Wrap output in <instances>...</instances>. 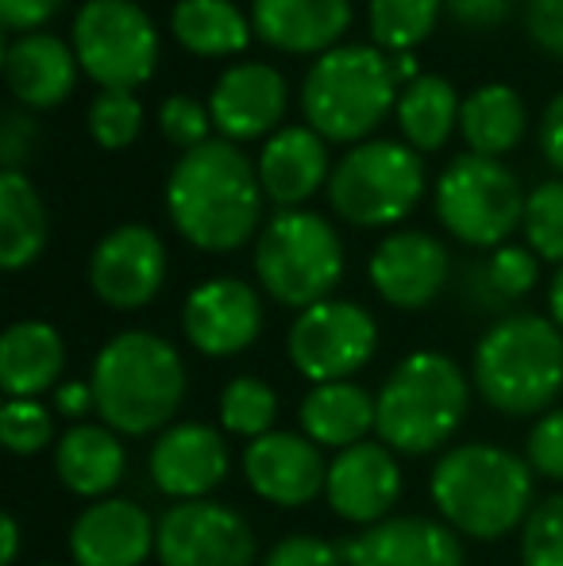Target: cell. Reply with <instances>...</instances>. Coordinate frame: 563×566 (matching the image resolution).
Instances as JSON below:
<instances>
[{
    "instance_id": "6da1fadb",
    "label": "cell",
    "mask_w": 563,
    "mask_h": 566,
    "mask_svg": "<svg viewBox=\"0 0 563 566\" xmlns=\"http://www.w3.org/2000/svg\"><path fill=\"white\" fill-rule=\"evenodd\" d=\"M259 170L236 143L209 139L186 150L166 178V212L186 243L209 254L240 251L263 220Z\"/></svg>"
},
{
    "instance_id": "7a4b0ae2",
    "label": "cell",
    "mask_w": 563,
    "mask_h": 566,
    "mask_svg": "<svg viewBox=\"0 0 563 566\" xmlns=\"http://www.w3.org/2000/svg\"><path fill=\"white\" fill-rule=\"evenodd\" d=\"M428 493L451 532L490 544L533 513V467L494 443H463L436 462Z\"/></svg>"
},
{
    "instance_id": "3957f363",
    "label": "cell",
    "mask_w": 563,
    "mask_h": 566,
    "mask_svg": "<svg viewBox=\"0 0 563 566\" xmlns=\"http://www.w3.org/2000/svg\"><path fill=\"white\" fill-rule=\"evenodd\" d=\"M97 412L116 436L158 432L186 401V363L155 332H121L93 358Z\"/></svg>"
},
{
    "instance_id": "277c9868",
    "label": "cell",
    "mask_w": 563,
    "mask_h": 566,
    "mask_svg": "<svg viewBox=\"0 0 563 566\" xmlns=\"http://www.w3.org/2000/svg\"><path fill=\"white\" fill-rule=\"evenodd\" d=\"M398 77L390 54L367 43H344L321 54L301 82V113L324 143H367V135L398 108Z\"/></svg>"
},
{
    "instance_id": "5b68a950",
    "label": "cell",
    "mask_w": 563,
    "mask_h": 566,
    "mask_svg": "<svg viewBox=\"0 0 563 566\" xmlns=\"http://www.w3.org/2000/svg\"><path fill=\"white\" fill-rule=\"evenodd\" d=\"M475 386L505 417L549 409L563 389V332L552 316H502L475 347Z\"/></svg>"
},
{
    "instance_id": "8992f818",
    "label": "cell",
    "mask_w": 563,
    "mask_h": 566,
    "mask_svg": "<svg viewBox=\"0 0 563 566\" xmlns=\"http://www.w3.org/2000/svg\"><path fill=\"white\" fill-rule=\"evenodd\" d=\"M375 432L390 451L428 454L451 440L467 420L471 389L467 378L440 350H414L390 370L375 397Z\"/></svg>"
},
{
    "instance_id": "52a82bcc",
    "label": "cell",
    "mask_w": 563,
    "mask_h": 566,
    "mask_svg": "<svg viewBox=\"0 0 563 566\" xmlns=\"http://www.w3.org/2000/svg\"><path fill=\"white\" fill-rule=\"evenodd\" d=\"M256 274L285 308H313L332 297L344 277L340 231L309 209L279 212L256 239Z\"/></svg>"
},
{
    "instance_id": "ba28073f",
    "label": "cell",
    "mask_w": 563,
    "mask_h": 566,
    "mask_svg": "<svg viewBox=\"0 0 563 566\" xmlns=\"http://www.w3.org/2000/svg\"><path fill=\"white\" fill-rule=\"evenodd\" d=\"M425 178L421 150L398 139H367L347 147L324 189L340 220L355 228H390L417 209Z\"/></svg>"
},
{
    "instance_id": "9c48e42d",
    "label": "cell",
    "mask_w": 563,
    "mask_h": 566,
    "mask_svg": "<svg viewBox=\"0 0 563 566\" xmlns=\"http://www.w3.org/2000/svg\"><path fill=\"white\" fill-rule=\"evenodd\" d=\"M521 181L502 158L459 155L436 178V217L467 247H505V239L525 224Z\"/></svg>"
},
{
    "instance_id": "30bf717a",
    "label": "cell",
    "mask_w": 563,
    "mask_h": 566,
    "mask_svg": "<svg viewBox=\"0 0 563 566\" xmlns=\"http://www.w3.org/2000/svg\"><path fill=\"white\" fill-rule=\"evenodd\" d=\"M70 46L82 74H90L101 90L136 93L158 66L155 20L136 0H85L74 15Z\"/></svg>"
},
{
    "instance_id": "8fae6325",
    "label": "cell",
    "mask_w": 563,
    "mask_h": 566,
    "mask_svg": "<svg viewBox=\"0 0 563 566\" xmlns=\"http://www.w3.org/2000/svg\"><path fill=\"white\" fill-rule=\"evenodd\" d=\"M290 363L301 378L313 386L324 381H347L355 370L371 363L378 347V324L355 301H321V305L298 313L290 328Z\"/></svg>"
},
{
    "instance_id": "7c38bea8",
    "label": "cell",
    "mask_w": 563,
    "mask_h": 566,
    "mask_svg": "<svg viewBox=\"0 0 563 566\" xmlns=\"http://www.w3.org/2000/svg\"><path fill=\"white\" fill-rule=\"evenodd\" d=\"M155 552L163 566H251L256 532L220 501H178L158 521Z\"/></svg>"
},
{
    "instance_id": "4fadbf2b",
    "label": "cell",
    "mask_w": 563,
    "mask_h": 566,
    "mask_svg": "<svg viewBox=\"0 0 563 566\" xmlns=\"http://www.w3.org/2000/svg\"><path fill=\"white\" fill-rule=\"evenodd\" d=\"M166 282V247L147 224L113 228L90 254V285L108 308H143Z\"/></svg>"
},
{
    "instance_id": "5bb4252c",
    "label": "cell",
    "mask_w": 563,
    "mask_h": 566,
    "mask_svg": "<svg viewBox=\"0 0 563 566\" xmlns=\"http://www.w3.org/2000/svg\"><path fill=\"white\" fill-rule=\"evenodd\" d=\"M181 332L201 355L232 358L263 332V301L240 277H209L181 305Z\"/></svg>"
},
{
    "instance_id": "9a60e30c",
    "label": "cell",
    "mask_w": 563,
    "mask_h": 566,
    "mask_svg": "<svg viewBox=\"0 0 563 566\" xmlns=\"http://www.w3.org/2000/svg\"><path fill=\"white\" fill-rule=\"evenodd\" d=\"M285 105H290V90L271 62H236L217 77L209 93L212 127L220 132V139L236 143V147L282 132L279 124Z\"/></svg>"
},
{
    "instance_id": "2e32d148",
    "label": "cell",
    "mask_w": 563,
    "mask_h": 566,
    "mask_svg": "<svg viewBox=\"0 0 563 566\" xmlns=\"http://www.w3.org/2000/svg\"><path fill=\"white\" fill-rule=\"evenodd\" d=\"M448 247L428 231H394L375 247L367 277L375 293L394 308H425L448 285Z\"/></svg>"
},
{
    "instance_id": "e0dca14e",
    "label": "cell",
    "mask_w": 563,
    "mask_h": 566,
    "mask_svg": "<svg viewBox=\"0 0 563 566\" xmlns=\"http://www.w3.org/2000/svg\"><path fill=\"white\" fill-rule=\"evenodd\" d=\"M329 509L347 524H383L402 497V470L386 443H355L329 462Z\"/></svg>"
},
{
    "instance_id": "ac0fdd59",
    "label": "cell",
    "mask_w": 563,
    "mask_h": 566,
    "mask_svg": "<svg viewBox=\"0 0 563 566\" xmlns=\"http://www.w3.org/2000/svg\"><path fill=\"white\" fill-rule=\"evenodd\" d=\"M147 467L158 493L178 501H205L228 478V443L217 428L186 420L158 436Z\"/></svg>"
},
{
    "instance_id": "d6986e66",
    "label": "cell",
    "mask_w": 563,
    "mask_h": 566,
    "mask_svg": "<svg viewBox=\"0 0 563 566\" xmlns=\"http://www.w3.org/2000/svg\"><path fill=\"white\" fill-rule=\"evenodd\" d=\"M243 478L263 501L279 509H301L324 490L329 467L309 436L271 432L263 440H251L243 451Z\"/></svg>"
},
{
    "instance_id": "ffe728a7",
    "label": "cell",
    "mask_w": 563,
    "mask_h": 566,
    "mask_svg": "<svg viewBox=\"0 0 563 566\" xmlns=\"http://www.w3.org/2000/svg\"><path fill=\"white\" fill-rule=\"evenodd\" d=\"M158 528L136 501L105 497L82 509L70 528V555L77 566H143Z\"/></svg>"
},
{
    "instance_id": "44dd1931",
    "label": "cell",
    "mask_w": 563,
    "mask_h": 566,
    "mask_svg": "<svg viewBox=\"0 0 563 566\" xmlns=\"http://www.w3.org/2000/svg\"><path fill=\"white\" fill-rule=\"evenodd\" d=\"M347 566H463V544L444 521L394 516L344 544Z\"/></svg>"
},
{
    "instance_id": "7402d4cb",
    "label": "cell",
    "mask_w": 563,
    "mask_h": 566,
    "mask_svg": "<svg viewBox=\"0 0 563 566\" xmlns=\"http://www.w3.org/2000/svg\"><path fill=\"white\" fill-rule=\"evenodd\" d=\"M251 28L282 54H329L352 28V0H251Z\"/></svg>"
},
{
    "instance_id": "603a6c76",
    "label": "cell",
    "mask_w": 563,
    "mask_h": 566,
    "mask_svg": "<svg viewBox=\"0 0 563 566\" xmlns=\"http://www.w3.org/2000/svg\"><path fill=\"white\" fill-rule=\"evenodd\" d=\"M259 186H263L267 201L279 205L282 212L301 209L321 186H329L332 163H329V143L313 132L309 124L282 127L259 150Z\"/></svg>"
},
{
    "instance_id": "cb8c5ba5",
    "label": "cell",
    "mask_w": 563,
    "mask_h": 566,
    "mask_svg": "<svg viewBox=\"0 0 563 566\" xmlns=\"http://www.w3.org/2000/svg\"><path fill=\"white\" fill-rule=\"evenodd\" d=\"M77 54L51 31L12 35L4 46V82L8 93L23 108H54L74 93L77 85Z\"/></svg>"
},
{
    "instance_id": "d4e9b609",
    "label": "cell",
    "mask_w": 563,
    "mask_h": 566,
    "mask_svg": "<svg viewBox=\"0 0 563 566\" xmlns=\"http://www.w3.org/2000/svg\"><path fill=\"white\" fill-rule=\"evenodd\" d=\"M128 470L121 436L108 424H74L54 443V474L77 497H101Z\"/></svg>"
},
{
    "instance_id": "484cf974",
    "label": "cell",
    "mask_w": 563,
    "mask_h": 566,
    "mask_svg": "<svg viewBox=\"0 0 563 566\" xmlns=\"http://www.w3.org/2000/svg\"><path fill=\"white\" fill-rule=\"evenodd\" d=\"M66 370V343L46 321H20L0 336V389L39 397Z\"/></svg>"
},
{
    "instance_id": "4316f807",
    "label": "cell",
    "mask_w": 563,
    "mask_h": 566,
    "mask_svg": "<svg viewBox=\"0 0 563 566\" xmlns=\"http://www.w3.org/2000/svg\"><path fill=\"white\" fill-rule=\"evenodd\" d=\"M301 432L316 443V448H355L363 443V436L375 428L378 420V405L375 397L367 394L355 381H324V386H313L305 394L298 409Z\"/></svg>"
},
{
    "instance_id": "83f0119b",
    "label": "cell",
    "mask_w": 563,
    "mask_h": 566,
    "mask_svg": "<svg viewBox=\"0 0 563 566\" xmlns=\"http://www.w3.org/2000/svg\"><path fill=\"white\" fill-rule=\"evenodd\" d=\"M529 113L525 101L513 85L487 82L475 93L463 97V113H459V132H463L471 155L482 158H502L525 139Z\"/></svg>"
},
{
    "instance_id": "f1b7e54d",
    "label": "cell",
    "mask_w": 563,
    "mask_h": 566,
    "mask_svg": "<svg viewBox=\"0 0 563 566\" xmlns=\"http://www.w3.org/2000/svg\"><path fill=\"white\" fill-rule=\"evenodd\" d=\"M170 31L197 59H228L251 43L256 28L232 0H178L170 12Z\"/></svg>"
},
{
    "instance_id": "f546056e",
    "label": "cell",
    "mask_w": 563,
    "mask_h": 566,
    "mask_svg": "<svg viewBox=\"0 0 563 566\" xmlns=\"http://www.w3.org/2000/svg\"><path fill=\"white\" fill-rule=\"evenodd\" d=\"M459 113H463V101H459L456 85L440 74H421L417 82H409L394 108L402 139L421 155L440 150L451 139V132L459 127Z\"/></svg>"
},
{
    "instance_id": "4dcf8cb0",
    "label": "cell",
    "mask_w": 563,
    "mask_h": 566,
    "mask_svg": "<svg viewBox=\"0 0 563 566\" xmlns=\"http://www.w3.org/2000/svg\"><path fill=\"white\" fill-rule=\"evenodd\" d=\"M46 247V209L23 170L0 174V266L23 270Z\"/></svg>"
},
{
    "instance_id": "1f68e13d",
    "label": "cell",
    "mask_w": 563,
    "mask_h": 566,
    "mask_svg": "<svg viewBox=\"0 0 563 566\" xmlns=\"http://www.w3.org/2000/svg\"><path fill=\"white\" fill-rule=\"evenodd\" d=\"M444 0H371V39L386 54H409L436 31Z\"/></svg>"
},
{
    "instance_id": "d6a6232c",
    "label": "cell",
    "mask_w": 563,
    "mask_h": 566,
    "mask_svg": "<svg viewBox=\"0 0 563 566\" xmlns=\"http://www.w3.org/2000/svg\"><path fill=\"white\" fill-rule=\"evenodd\" d=\"M274 417H279V394L263 378L240 374L220 394V424H225V432L240 436V440H263V436H271Z\"/></svg>"
},
{
    "instance_id": "836d02e7",
    "label": "cell",
    "mask_w": 563,
    "mask_h": 566,
    "mask_svg": "<svg viewBox=\"0 0 563 566\" xmlns=\"http://www.w3.org/2000/svg\"><path fill=\"white\" fill-rule=\"evenodd\" d=\"M475 277H479L475 290L482 293L487 305H505V301L525 297L533 290L536 277H541V259L533 254V247L505 243L482 266H475Z\"/></svg>"
},
{
    "instance_id": "e575fe53",
    "label": "cell",
    "mask_w": 563,
    "mask_h": 566,
    "mask_svg": "<svg viewBox=\"0 0 563 566\" xmlns=\"http://www.w3.org/2000/svg\"><path fill=\"white\" fill-rule=\"evenodd\" d=\"M525 239L536 259L563 266V178L541 181L525 201Z\"/></svg>"
},
{
    "instance_id": "d590c367",
    "label": "cell",
    "mask_w": 563,
    "mask_h": 566,
    "mask_svg": "<svg viewBox=\"0 0 563 566\" xmlns=\"http://www.w3.org/2000/svg\"><path fill=\"white\" fill-rule=\"evenodd\" d=\"M139 132H143V105L136 93L101 90L97 101L90 105V135L97 139V147L124 150L139 139Z\"/></svg>"
},
{
    "instance_id": "8d00e7d4",
    "label": "cell",
    "mask_w": 563,
    "mask_h": 566,
    "mask_svg": "<svg viewBox=\"0 0 563 566\" xmlns=\"http://www.w3.org/2000/svg\"><path fill=\"white\" fill-rule=\"evenodd\" d=\"M0 440L12 454H35L54 440V412L35 397H8L0 409Z\"/></svg>"
},
{
    "instance_id": "74e56055",
    "label": "cell",
    "mask_w": 563,
    "mask_h": 566,
    "mask_svg": "<svg viewBox=\"0 0 563 566\" xmlns=\"http://www.w3.org/2000/svg\"><path fill=\"white\" fill-rule=\"evenodd\" d=\"M521 566H563V493L533 505L521 532Z\"/></svg>"
},
{
    "instance_id": "f35d334b",
    "label": "cell",
    "mask_w": 563,
    "mask_h": 566,
    "mask_svg": "<svg viewBox=\"0 0 563 566\" xmlns=\"http://www.w3.org/2000/svg\"><path fill=\"white\" fill-rule=\"evenodd\" d=\"M158 127H163L166 139H170L174 147H181V155H186V150H197L212 139V113L201 101L186 97V93H174V97H166L163 108H158Z\"/></svg>"
},
{
    "instance_id": "ab89813d",
    "label": "cell",
    "mask_w": 563,
    "mask_h": 566,
    "mask_svg": "<svg viewBox=\"0 0 563 566\" xmlns=\"http://www.w3.org/2000/svg\"><path fill=\"white\" fill-rule=\"evenodd\" d=\"M525 462L549 482H563V409L544 412L525 443Z\"/></svg>"
},
{
    "instance_id": "60d3db41",
    "label": "cell",
    "mask_w": 563,
    "mask_h": 566,
    "mask_svg": "<svg viewBox=\"0 0 563 566\" xmlns=\"http://www.w3.org/2000/svg\"><path fill=\"white\" fill-rule=\"evenodd\" d=\"M263 566H347L344 547L321 536H285L267 552Z\"/></svg>"
},
{
    "instance_id": "b9f144b4",
    "label": "cell",
    "mask_w": 563,
    "mask_h": 566,
    "mask_svg": "<svg viewBox=\"0 0 563 566\" xmlns=\"http://www.w3.org/2000/svg\"><path fill=\"white\" fill-rule=\"evenodd\" d=\"M35 139L39 132L28 108L4 113V124H0V163H4V170H20L31 158V150H35Z\"/></svg>"
},
{
    "instance_id": "7bdbcfd3",
    "label": "cell",
    "mask_w": 563,
    "mask_h": 566,
    "mask_svg": "<svg viewBox=\"0 0 563 566\" xmlns=\"http://www.w3.org/2000/svg\"><path fill=\"white\" fill-rule=\"evenodd\" d=\"M525 23L533 43L563 62V0H529Z\"/></svg>"
},
{
    "instance_id": "ee69618b",
    "label": "cell",
    "mask_w": 563,
    "mask_h": 566,
    "mask_svg": "<svg viewBox=\"0 0 563 566\" xmlns=\"http://www.w3.org/2000/svg\"><path fill=\"white\" fill-rule=\"evenodd\" d=\"M66 0H0V23L8 35H31L62 12Z\"/></svg>"
},
{
    "instance_id": "f6af8a7d",
    "label": "cell",
    "mask_w": 563,
    "mask_h": 566,
    "mask_svg": "<svg viewBox=\"0 0 563 566\" xmlns=\"http://www.w3.org/2000/svg\"><path fill=\"white\" fill-rule=\"evenodd\" d=\"M444 8L451 12V20L463 23L471 31H487L510 15L513 0H444Z\"/></svg>"
},
{
    "instance_id": "bcb514c9",
    "label": "cell",
    "mask_w": 563,
    "mask_h": 566,
    "mask_svg": "<svg viewBox=\"0 0 563 566\" xmlns=\"http://www.w3.org/2000/svg\"><path fill=\"white\" fill-rule=\"evenodd\" d=\"M541 155L556 174H563V93L549 101L541 116Z\"/></svg>"
},
{
    "instance_id": "7dc6e473",
    "label": "cell",
    "mask_w": 563,
    "mask_h": 566,
    "mask_svg": "<svg viewBox=\"0 0 563 566\" xmlns=\"http://www.w3.org/2000/svg\"><path fill=\"white\" fill-rule=\"evenodd\" d=\"M90 409H97V397H93V386L90 381H62L54 389V412L62 417H85Z\"/></svg>"
},
{
    "instance_id": "c3c4849f",
    "label": "cell",
    "mask_w": 563,
    "mask_h": 566,
    "mask_svg": "<svg viewBox=\"0 0 563 566\" xmlns=\"http://www.w3.org/2000/svg\"><path fill=\"white\" fill-rule=\"evenodd\" d=\"M0 566H12L20 559V524H15V516L8 513L4 521H0Z\"/></svg>"
},
{
    "instance_id": "681fc988",
    "label": "cell",
    "mask_w": 563,
    "mask_h": 566,
    "mask_svg": "<svg viewBox=\"0 0 563 566\" xmlns=\"http://www.w3.org/2000/svg\"><path fill=\"white\" fill-rule=\"evenodd\" d=\"M549 313H552V324L563 332V266L556 270V277H552V285H549Z\"/></svg>"
},
{
    "instance_id": "f907efd6",
    "label": "cell",
    "mask_w": 563,
    "mask_h": 566,
    "mask_svg": "<svg viewBox=\"0 0 563 566\" xmlns=\"http://www.w3.org/2000/svg\"><path fill=\"white\" fill-rule=\"evenodd\" d=\"M390 70H394V77H398V85H409V82H417V62H414V54H390Z\"/></svg>"
},
{
    "instance_id": "816d5d0a",
    "label": "cell",
    "mask_w": 563,
    "mask_h": 566,
    "mask_svg": "<svg viewBox=\"0 0 563 566\" xmlns=\"http://www.w3.org/2000/svg\"><path fill=\"white\" fill-rule=\"evenodd\" d=\"M43 566H62V563H43Z\"/></svg>"
}]
</instances>
